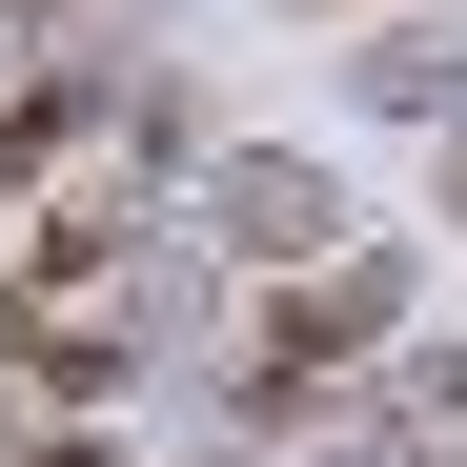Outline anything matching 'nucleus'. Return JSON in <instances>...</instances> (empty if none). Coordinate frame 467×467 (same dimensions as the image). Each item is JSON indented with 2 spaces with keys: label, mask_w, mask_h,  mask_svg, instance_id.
I'll use <instances>...</instances> for the list:
<instances>
[{
  "label": "nucleus",
  "mask_w": 467,
  "mask_h": 467,
  "mask_svg": "<svg viewBox=\"0 0 467 467\" xmlns=\"http://www.w3.org/2000/svg\"><path fill=\"white\" fill-rule=\"evenodd\" d=\"M0 366L61 386V407H102L142 366V203H41L0 244Z\"/></svg>",
  "instance_id": "obj_1"
},
{
  "label": "nucleus",
  "mask_w": 467,
  "mask_h": 467,
  "mask_svg": "<svg viewBox=\"0 0 467 467\" xmlns=\"http://www.w3.org/2000/svg\"><path fill=\"white\" fill-rule=\"evenodd\" d=\"M366 326H386V265H305V285L265 305V346H244V427H305V386H326Z\"/></svg>",
  "instance_id": "obj_2"
},
{
  "label": "nucleus",
  "mask_w": 467,
  "mask_h": 467,
  "mask_svg": "<svg viewBox=\"0 0 467 467\" xmlns=\"http://www.w3.org/2000/svg\"><path fill=\"white\" fill-rule=\"evenodd\" d=\"M223 244H244V265H285V285H305V265H346V203L305 183V163H223Z\"/></svg>",
  "instance_id": "obj_3"
}]
</instances>
